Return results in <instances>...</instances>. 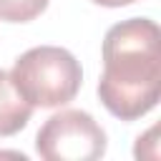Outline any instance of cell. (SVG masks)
I'll return each instance as SVG.
<instances>
[{
  "instance_id": "1",
  "label": "cell",
  "mask_w": 161,
  "mask_h": 161,
  "mask_svg": "<svg viewBox=\"0 0 161 161\" xmlns=\"http://www.w3.org/2000/svg\"><path fill=\"white\" fill-rule=\"evenodd\" d=\"M98 98L121 121H136L161 98V33L148 18H128L103 38Z\"/></svg>"
},
{
  "instance_id": "2",
  "label": "cell",
  "mask_w": 161,
  "mask_h": 161,
  "mask_svg": "<svg viewBox=\"0 0 161 161\" xmlns=\"http://www.w3.org/2000/svg\"><path fill=\"white\" fill-rule=\"evenodd\" d=\"M10 78L33 108H58L75 98L83 83V70L70 50L58 45H38L15 60Z\"/></svg>"
},
{
  "instance_id": "3",
  "label": "cell",
  "mask_w": 161,
  "mask_h": 161,
  "mask_svg": "<svg viewBox=\"0 0 161 161\" xmlns=\"http://www.w3.org/2000/svg\"><path fill=\"white\" fill-rule=\"evenodd\" d=\"M35 151L45 161H96L106 153V131L91 113L65 108L40 126Z\"/></svg>"
},
{
  "instance_id": "4",
  "label": "cell",
  "mask_w": 161,
  "mask_h": 161,
  "mask_svg": "<svg viewBox=\"0 0 161 161\" xmlns=\"http://www.w3.org/2000/svg\"><path fill=\"white\" fill-rule=\"evenodd\" d=\"M30 116H33V106L18 93L10 73L0 68V138L25 128Z\"/></svg>"
},
{
  "instance_id": "5",
  "label": "cell",
  "mask_w": 161,
  "mask_h": 161,
  "mask_svg": "<svg viewBox=\"0 0 161 161\" xmlns=\"http://www.w3.org/2000/svg\"><path fill=\"white\" fill-rule=\"evenodd\" d=\"M48 8V0H0V20L30 23Z\"/></svg>"
},
{
  "instance_id": "6",
  "label": "cell",
  "mask_w": 161,
  "mask_h": 161,
  "mask_svg": "<svg viewBox=\"0 0 161 161\" xmlns=\"http://www.w3.org/2000/svg\"><path fill=\"white\" fill-rule=\"evenodd\" d=\"M96 5H103V8H123V5H131L136 0H93Z\"/></svg>"
}]
</instances>
